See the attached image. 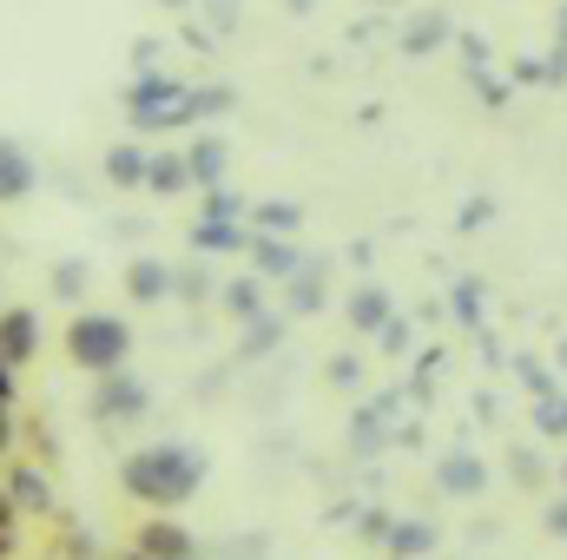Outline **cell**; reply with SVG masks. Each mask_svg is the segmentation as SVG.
I'll return each mask as SVG.
<instances>
[{"label":"cell","instance_id":"obj_1","mask_svg":"<svg viewBox=\"0 0 567 560\" xmlns=\"http://www.w3.org/2000/svg\"><path fill=\"white\" fill-rule=\"evenodd\" d=\"M198 481H205V462L185 442H152L140 455H126V468H120V488L145 508H178L198 495Z\"/></svg>","mask_w":567,"mask_h":560},{"label":"cell","instance_id":"obj_2","mask_svg":"<svg viewBox=\"0 0 567 560\" xmlns=\"http://www.w3.org/2000/svg\"><path fill=\"white\" fill-rule=\"evenodd\" d=\"M66 363L73 370H93V376H113V370H126V350H133V323L126 317H113V310H80L73 323H66Z\"/></svg>","mask_w":567,"mask_h":560},{"label":"cell","instance_id":"obj_3","mask_svg":"<svg viewBox=\"0 0 567 560\" xmlns=\"http://www.w3.org/2000/svg\"><path fill=\"white\" fill-rule=\"evenodd\" d=\"M185 100L192 86H178L172 73H140V86L126 93V113L140 133H165V126H185Z\"/></svg>","mask_w":567,"mask_h":560},{"label":"cell","instance_id":"obj_4","mask_svg":"<svg viewBox=\"0 0 567 560\" xmlns=\"http://www.w3.org/2000/svg\"><path fill=\"white\" fill-rule=\"evenodd\" d=\"M93 416L113 422V428H126V422L145 416V383L133 370H113V376H100V390H93Z\"/></svg>","mask_w":567,"mask_h":560},{"label":"cell","instance_id":"obj_5","mask_svg":"<svg viewBox=\"0 0 567 560\" xmlns=\"http://www.w3.org/2000/svg\"><path fill=\"white\" fill-rule=\"evenodd\" d=\"M455 40V20L442 13V7H416L410 20H403V53L410 60H429V53H442Z\"/></svg>","mask_w":567,"mask_h":560},{"label":"cell","instance_id":"obj_6","mask_svg":"<svg viewBox=\"0 0 567 560\" xmlns=\"http://www.w3.org/2000/svg\"><path fill=\"white\" fill-rule=\"evenodd\" d=\"M33 350H40V317L33 310H0V356L20 370Z\"/></svg>","mask_w":567,"mask_h":560},{"label":"cell","instance_id":"obj_7","mask_svg":"<svg viewBox=\"0 0 567 560\" xmlns=\"http://www.w3.org/2000/svg\"><path fill=\"white\" fill-rule=\"evenodd\" d=\"M33 158H27V145L20 139H0V205H13V198H27L33 191Z\"/></svg>","mask_w":567,"mask_h":560},{"label":"cell","instance_id":"obj_8","mask_svg":"<svg viewBox=\"0 0 567 560\" xmlns=\"http://www.w3.org/2000/svg\"><path fill=\"white\" fill-rule=\"evenodd\" d=\"M140 554L145 560H192V535H185L178 521L158 515V521H145L140 528Z\"/></svg>","mask_w":567,"mask_h":560},{"label":"cell","instance_id":"obj_9","mask_svg":"<svg viewBox=\"0 0 567 560\" xmlns=\"http://www.w3.org/2000/svg\"><path fill=\"white\" fill-rule=\"evenodd\" d=\"M185 165H192V185H212L218 191V178H225V139H192V152H185Z\"/></svg>","mask_w":567,"mask_h":560},{"label":"cell","instance_id":"obj_10","mask_svg":"<svg viewBox=\"0 0 567 560\" xmlns=\"http://www.w3.org/2000/svg\"><path fill=\"white\" fill-rule=\"evenodd\" d=\"M145 185H152V191H185V185H192V165H185V152H152V165H145Z\"/></svg>","mask_w":567,"mask_h":560},{"label":"cell","instance_id":"obj_11","mask_svg":"<svg viewBox=\"0 0 567 560\" xmlns=\"http://www.w3.org/2000/svg\"><path fill=\"white\" fill-rule=\"evenodd\" d=\"M126 290H133V297H140V303H158V297H165V290H172V271H165V265H158V258H140V265H133V271H126Z\"/></svg>","mask_w":567,"mask_h":560},{"label":"cell","instance_id":"obj_12","mask_svg":"<svg viewBox=\"0 0 567 560\" xmlns=\"http://www.w3.org/2000/svg\"><path fill=\"white\" fill-rule=\"evenodd\" d=\"M145 165H152V152H140V145H113L106 152V178L113 185H145Z\"/></svg>","mask_w":567,"mask_h":560},{"label":"cell","instance_id":"obj_13","mask_svg":"<svg viewBox=\"0 0 567 560\" xmlns=\"http://www.w3.org/2000/svg\"><path fill=\"white\" fill-rule=\"evenodd\" d=\"M383 317H390V297H383V290H357V297H350V323H357V330H377Z\"/></svg>","mask_w":567,"mask_h":560},{"label":"cell","instance_id":"obj_14","mask_svg":"<svg viewBox=\"0 0 567 560\" xmlns=\"http://www.w3.org/2000/svg\"><path fill=\"white\" fill-rule=\"evenodd\" d=\"M225 106H231V86H192L185 120H205V113H225Z\"/></svg>","mask_w":567,"mask_h":560},{"label":"cell","instance_id":"obj_15","mask_svg":"<svg viewBox=\"0 0 567 560\" xmlns=\"http://www.w3.org/2000/svg\"><path fill=\"white\" fill-rule=\"evenodd\" d=\"M442 488L449 495H468V488H482V468L468 455H455V462H442Z\"/></svg>","mask_w":567,"mask_h":560},{"label":"cell","instance_id":"obj_16","mask_svg":"<svg viewBox=\"0 0 567 560\" xmlns=\"http://www.w3.org/2000/svg\"><path fill=\"white\" fill-rule=\"evenodd\" d=\"M13 501H20V508H47V481H40V468H13Z\"/></svg>","mask_w":567,"mask_h":560},{"label":"cell","instance_id":"obj_17","mask_svg":"<svg viewBox=\"0 0 567 560\" xmlns=\"http://www.w3.org/2000/svg\"><path fill=\"white\" fill-rule=\"evenodd\" d=\"M192 238H198V251H231V245H238V225H218V218H205Z\"/></svg>","mask_w":567,"mask_h":560},{"label":"cell","instance_id":"obj_18","mask_svg":"<svg viewBox=\"0 0 567 560\" xmlns=\"http://www.w3.org/2000/svg\"><path fill=\"white\" fill-rule=\"evenodd\" d=\"M429 541H435V535H429L423 521H403V528L390 535V554H423Z\"/></svg>","mask_w":567,"mask_h":560},{"label":"cell","instance_id":"obj_19","mask_svg":"<svg viewBox=\"0 0 567 560\" xmlns=\"http://www.w3.org/2000/svg\"><path fill=\"white\" fill-rule=\"evenodd\" d=\"M258 225H265V231H290V225H297V205H258Z\"/></svg>","mask_w":567,"mask_h":560},{"label":"cell","instance_id":"obj_20","mask_svg":"<svg viewBox=\"0 0 567 560\" xmlns=\"http://www.w3.org/2000/svg\"><path fill=\"white\" fill-rule=\"evenodd\" d=\"M258 258H265V271H271V278H290V271H297V258H290L284 245H271V238L258 245Z\"/></svg>","mask_w":567,"mask_h":560},{"label":"cell","instance_id":"obj_21","mask_svg":"<svg viewBox=\"0 0 567 560\" xmlns=\"http://www.w3.org/2000/svg\"><path fill=\"white\" fill-rule=\"evenodd\" d=\"M80 290H86V271L80 265H60L53 271V297H80Z\"/></svg>","mask_w":567,"mask_h":560},{"label":"cell","instance_id":"obj_22","mask_svg":"<svg viewBox=\"0 0 567 560\" xmlns=\"http://www.w3.org/2000/svg\"><path fill=\"white\" fill-rule=\"evenodd\" d=\"M455 46H462V60H468L475 73L488 66V40H482V33H455Z\"/></svg>","mask_w":567,"mask_h":560},{"label":"cell","instance_id":"obj_23","mask_svg":"<svg viewBox=\"0 0 567 560\" xmlns=\"http://www.w3.org/2000/svg\"><path fill=\"white\" fill-rule=\"evenodd\" d=\"M225 303H231L238 317H258V283H231V290H225Z\"/></svg>","mask_w":567,"mask_h":560},{"label":"cell","instance_id":"obj_24","mask_svg":"<svg viewBox=\"0 0 567 560\" xmlns=\"http://www.w3.org/2000/svg\"><path fill=\"white\" fill-rule=\"evenodd\" d=\"M205 13H212V27H218V33H231V27H238V0H205Z\"/></svg>","mask_w":567,"mask_h":560},{"label":"cell","instance_id":"obj_25","mask_svg":"<svg viewBox=\"0 0 567 560\" xmlns=\"http://www.w3.org/2000/svg\"><path fill=\"white\" fill-rule=\"evenodd\" d=\"M205 211H212L218 225H231V218H238V198H231V191H212V205H205Z\"/></svg>","mask_w":567,"mask_h":560},{"label":"cell","instance_id":"obj_26","mask_svg":"<svg viewBox=\"0 0 567 560\" xmlns=\"http://www.w3.org/2000/svg\"><path fill=\"white\" fill-rule=\"evenodd\" d=\"M0 403H13V363L0 356Z\"/></svg>","mask_w":567,"mask_h":560},{"label":"cell","instance_id":"obj_27","mask_svg":"<svg viewBox=\"0 0 567 560\" xmlns=\"http://www.w3.org/2000/svg\"><path fill=\"white\" fill-rule=\"evenodd\" d=\"M7 442H13V416H7V403H0V455H7Z\"/></svg>","mask_w":567,"mask_h":560},{"label":"cell","instance_id":"obj_28","mask_svg":"<svg viewBox=\"0 0 567 560\" xmlns=\"http://www.w3.org/2000/svg\"><path fill=\"white\" fill-rule=\"evenodd\" d=\"M555 535H567V501L555 508Z\"/></svg>","mask_w":567,"mask_h":560},{"label":"cell","instance_id":"obj_29","mask_svg":"<svg viewBox=\"0 0 567 560\" xmlns=\"http://www.w3.org/2000/svg\"><path fill=\"white\" fill-rule=\"evenodd\" d=\"M158 7H172V13H185V7H198V0H158Z\"/></svg>","mask_w":567,"mask_h":560},{"label":"cell","instance_id":"obj_30","mask_svg":"<svg viewBox=\"0 0 567 560\" xmlns=\"http://www.w3.org/2000/svg\"><path fill=\"white\" fill-rule=\"evenodd\" d=\"M561 60H567V7H561Z\"/></svg>","mask_w":567,"mask_h":560}]
</instances>
